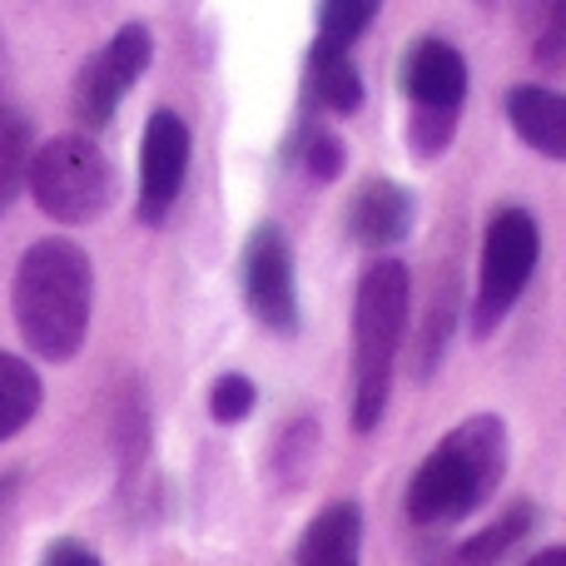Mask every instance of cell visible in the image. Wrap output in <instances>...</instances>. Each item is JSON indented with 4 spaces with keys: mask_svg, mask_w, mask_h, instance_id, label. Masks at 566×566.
<instances>
[{
    "mask_svg": "<svg viewBox=\"0 0 566 566\" xmlns=\"http://www.w3.org/2000/svg\"><path fill=\"white\" fill-rule=\"evenodd\" d=\"M90 303H95V269L75 239H40L20 254L10 313L35 358L70 363L85 348Z\"/></svg>",
    "mask_w": 566,
    "mask_h": 566,
    "instance_id": "obj_1",
    "label": "cell"
},
{
    "mask_svg": "<svg viewBox=\"0 0 566 566\" xmlns=\"http://www.w3.org/2000/svg\"><path fill=\"white\" fill-rule=\"evenodd\" d=\"M502 472H507V422L497 412H472L412 472L408 517L418 527L462 522L497 492Z\"/></svg>",
    "mask_w": 566,
    "mask_h": 566,
    "instance_id": "obj_2",
    "label": "cell"
},
{
    "mask_svg": "<svg viewBox=\"0 0 566 566\" xmlns=\"http://www.w3.org/2000/svg\"><path fill=\"white\" fill-rule=\"evenodd\" d=\"M412 279L398 259H378L353 293V428L373 432L388 412L392 368L408 333Z\"/></svg>",
    "mask_w": 566,
    "mask_h": 566,
    "instance_id": "obj_3",
    "label": "cell"
},
{
    "mask_svg": "<svg viewBox=\"0 0 566 566\" xmlns=\"http://www.w3.org/2000/svg\"><path fill=\"white\" fill-rule=\"evenodd\" d=\"M25 189L40 205V214L75 229L105 214L109 195H115V169L90 135H55L30 155Z\"/></svg>",
    "mask_w": 566,
    "mask_h": 566,
    "instance_id": "obj_4",
    "label": "cell"
},
{
    "mask_svg": "<svg viewBox=\"0 0 566 566\" xmlns=\"http://www.w3.org/2000/svg\"><path fill=\"white\" fill-rule=\"evenodd\" d=\"M402 90L412 99V125L408 139L418 155H442L448 139L458 135V115L468 99V60L458 45L438 35H422L418 45L402 55Z\"/></svg>",
    "mask_w": 566,
    "mask_h": 566,
    "instance_id": "obj_5",
    "label": "cell"
},
{
    "mask_svg": "<svg viewBox=\"0 0 566 566\" xmlns=\"http://www.w3.org/2000/svg\"><path fill=\"white\" fill-rule=\"evenodd\" d=\"M542 259V229L527 209H497L488 224V244H482V269H478V298H472V333L488 338L512 303L522 298L532 269Z\"/></svg>",
    "mask_w": 566,
    "mask_h": 566,
    "instance_id": "obj_6",
    "label": "cell"
},
{
    "mask_svg": "<svg viewBox=\"0 0 566 566\" xmlns=\"http://www.w3.org/2000/svg\"><path fill=\"white\" fill-rule=\"evenodd\" d=\"M155 60V40L145 25H125L80 65L75 75V115L85 129H105L115 119V109L125 105V95L139 85V75Z\"/></svg>",
    "mask_w": 566,
    "mask_h": 566,
    "instance_id": "obj_7",
    "label": "cell"
},
{
    "mask_svg": "<svg viewBox=\"0 0 566 566\" xmlns=\"http://www.w3.org/2000/svg\"><path fill=\"white\" fill-rule=\"evenodd\" d=\"M189 125L175 115V109H155L145 125V139H139V224H165L169 209L179 205V189H185L189 175Z\"/></svg>",
    "mask_w": 566,
    "mask_h": 566,
    "instance_id": "obj_8",
    "label": "cell"
},
{
    "mask_svg": "<svg viewBox=\"0 0 566 566\" xmlns=\"http://www.w3.org/2000/svg\"><path fill=\"white\" fill-rule=\"evenodd\" d=\"M244 298L254 318L274 333L298 328V283H293V254L279 224H259L244 244Z\"/></svg>",
    "mask_w": 566,
    "mask_h": 566,
    "instance_id": "obj_9",
    "label": "cell"
},
{
    "mask_svg": "<svg viewBox=\"0 0 566 566\" xmlns=\"http://www.w3.org/2000/svg\"><path fill=\"white\" fill-rule=\"evenodd\" d=\"M363 557V507L358 502H328L303 527L293 566H358Z\"/></svg>",
    "mask_w": 566,
    "mask_h": 566,
    "instance_id": "obj_10",
    "label": "cell"
},
{
    "mask_svg": "<svg viewBox=\"0 0 566 566\" xmlns=\"http://www.w3.org/2000/svg\"><path fill=\"white\" fill-rule=\"evenodd\" d=\"M408 229H412V199L402 185H392V179H368V185L353 195L348 234L358 239L363 249H392Z\"/></svg>",
    "mask_w": 566,
    "mask_h": 566,
    "instance_id": "obj_11",
    "label": "cell"
},
{
    "mask_svg": "<svg viewBox=\"0 0 566 566\" xmlns=\"http://www.w3.org/2000/svg\"><path fill=\"white\" fill-rule=\"evenodd\" d=\"M507 119L522 145H532L547 159H566V90L552 85H512Z\"/></svg>",
    "mask_w": 566,
    "mask_h": 566,
    "instance_id": "obj_12",
    "label": "cell"
},
{
    "mask_svg": "<svg viewBox=\"0 0 566 566\" xmlns=\"http://www.w3.org/2000/svg\"><path fill=\"white\" fill-rule=\"evenodd\" d=\"M532 527H537V507H532V502H512V507L502 512V517H492L478 537H468L462 547H452L448 557L432 562V566H497L507 552H517L522 542L532 537Z\"/></svg>",
    "mask_w": 566,
    "mask_h": 566,
    "instance_id": "obj_13",
    "label": "cell"
},
{
    "mask_svg": "<svg viewBox=\"0 0 566 566\" xmlns=\"http://www.w3.org/2000/svg\"><path fill=\"white\" fill-rule=\"evenodd\" d=\"M308 85H313V99L333 115H353L363 105V75L353 65V55L343 45H328L318 40L308 55Z\"/></svg>",
    "mask_w": 566,
    "mask_h": 566,
    "instance_id": "obj_14",
    "label": "cell"
},
{
    "mask_svg": "<svg viewBox=\"0 0 566 566\" xmlns=\"http://www.w3.org/2000/svg\"><path fill=\"white\" fill-rule=\"evenodd\" d=\"M40 398H45V388H40L35 368L15 353H0V442L25 432V422L40 412Z\"/></svg>",
    "mask_w": 566,
    "mask_h": 566,
    "instance_id": "obj_15",
    "label": "cell"
},
{
    "mask_svg": "<svg viewBox=\"0 0 566 566\" xmlns=\"http://www.w3.org/2000/svg\"><path fill=\"white\" fill-rule=\"evenodd\" d=\"M30 155H35V135H30V119L15 115V109H0V219L10 214L15 195L25 189Z\"/></svg>",
    "mask_w": 566,
    "mask_h": 566,
    "instance_id": "obj_16",
    "label": "cell"
},
{
    "mask_svg": "<svg viewBox=\"0 0 566 566\" xmlns=\"http://www.w3.org/2000/svg\"><path fill=\"white\" fill-rule=\"evenodd\" d=\"M522 30L532 40V60L547 75L566 70V0H522Z\"/></svg>",
    "mask_w": 566,
    "mask_h": 566,
    "instance_id": "obj_17",
    "label": "cell"
},
{
    "mask_svg": "<svg viewBox=\"0 0 566 566\" xmlns=\"http://www.w3.org/2000/svg\"><path fill=\"white\" fill-rule=\"evenodd\" d=\"M115 448H119V462H125V478L149 452V408L135 382L125 388V398H119V408H115Z\"/></svg>",
    "mask_w": 566,
    "mask_h": 566,
    "instance_id": "obj_18",
    "label": "cell"
},
{
    "mask_svg": "<svg viewBox=\"0 0 566 566\" xmlns=\"http://www.w3.org/2000/svg\"><path fill=\"white\" fill-rule=\"evenodd\" d=\"M382 0H318V40L353 50V40L373 25Z\"/></svg>",
    "mask_w": 566,
    "mask_h": 566,
    "instance_id": "obj_19",
    "label": "cell"
},
{
    "mask_svg": "<svg viewBox=\"0 0 566 566\" xmlns=\"http://www.w3.org/2000/svg\"><path fill=\"white\" fill-rule=\"evenodd\" d=\"M452 303H458V279H442L438 283V293H432V303H428V323H422V358H418V373L428 378L432 368H438V358L448 353V343H452Z\"/></svg>",
    "mask_w": 566,
    "mask_h": 566,
    "instance_id": "obj_20",
    "label": "cell"
},
{
    "mask_svg": "<svg viewBox=\"0 0 566 566\" xmlns=\"http://www.w3.org/2000/svg\"><path fill=\"white\" fill-rule=\"evenodd\" d=\"M313 448H318V422L313 418H298L279 432V448H274V472L283 488H298L308 478V462H313Z\"/></svg>",
    "mask_w": 566,
    "mask_h": 566,
    "instance_id": "obj_21",
    "label": "cell"
},
{
    "mask_svg": "<svg viewBox=\"0 0 566 566\" xmlns=\"http://www.w3.org/2000/svg\"><path fill=\"white\" fill-rule=\"evenodd\" d=\"M254 402H259L254 382H249L244 373H224V378H214V388H209V418L234 428V422H244L249 412H254Z\"/></svg>",
    "mask_w": 566,
    "mask_h": 566,
    "instance_id": "obj_22",
    "label": "cell"
},
{
    "mask_svg": "<svg viewBox=\"0 0 566 566\" xmlns=\"http://www.w3.org/2000/svg\"><path fill=\"white\" fill-rule=\"evenodd\" d=\"M303 169H308L313 179H338L343 175V165H348V149H343V139L333 135V129H308V139H303Z\"/></svg>",
    "mask_w": 566,
    "mask_h": 566,
    "instance_id": "obj_23",
    "label": "cell"
},
{
    "mask_svg": "<svg viewBox=\"0 0 566 566\" xmlns=\"http://www.w3.org/2000/svg\"><path fill=\"white\" fill-rule=\"evenodd\" d=\"M40 566H105V562H99L90 547H80V542H55Z\"/></svg>",
    "mask_w": 566,
    "mask_h": 566,
    "instance_id": "obj_24",
    "label": "cell"
},
{
    "mask_svg": "<svg viewBox=\"0 0 566 566\" xmlns=\"http://www.w3.org/2000/svg\"><path fill=\"white\" fill-rule=\"evenodd\" d=\"M0 109H10V50H6V35H0Z\"/></svg>",
    "mask_w": 566,
    "mask_h": 566,
    "instance_id": "obj_25",
    "label": "cell"
},
{
    "mask_svg": "<svg viewBox=\"0 0 566 566\" xmlns=\"http://www.w3.org/2000/svg\"><path fill=\"white\" fill-rule=\"evenodd\" d=\"M522 566H566V542H562V547H547V552H537V557H527Z\"/></svg>",
    "mask_w": 566,
    "mask_h": 566,
    "instance_id": "obj_26",
    "label": "cell"
},
{
    "mask_svg": "<svg viewBox=\"0 0 566 566\" xmlns=\"http://www.w3.org/2000/svg\"><path fill=\"white\" fill-rule=\"evenodd\" d=\"M478 6H492V0H478Z\"/></svg>",
    "mask_w": 566,
    "mask_h": 566,
    "instance_id": "obj_27",
    "label": "cell"
}]
</instances>
